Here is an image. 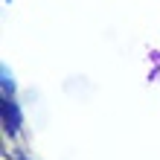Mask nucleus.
Here are the masks:
<instances>
[{
  "mask_svg": "<svg viewBox=\"0 0 160 160\" xmlns=\"http://www.w3.org/2000/svg\"><path fill=\"white\" fill-rule=\"evenodd\" d=\"M0 131H3V140L21 143V137H23V105L18 96H0Z\"/></svg>",
  "mask_w": 160,
  "mask_h": 160,
  "instance_id": "obj_1",
  "label": "nucleus"
},
{
  "mask_svg": "<svg viewBox=\"0 0 160 160\" xmlns=\"http://www.w3.org/2000/svg\"><path fill=\"white\" fill-rule=\"evenodd\" d=\"M3 6H12V0H3Z\"/></svg>",
  "mask_w": 160,
  "mask_h": 160,
  "instance_id": "obj_3",
  "label": "nucleus"
},
{
  "mask_svg": "<svg viewBox=\"0 0 160 160\" xmlns=\"http://www.w3.org/2000/svg\"><path fill=\"white\" fill-rule=\"evenodd\" d=\"M0 96H18V79L9 64H0Z\"/></svg>",
  "mask_w": 160,
  "mask_h": 160,
  "instance_id": "obj_2",
  "label": "nucleus"
}]
</instances>
